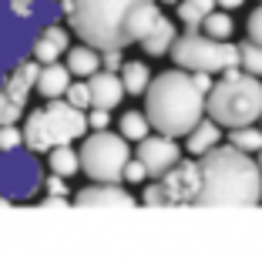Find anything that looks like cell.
I'll return each mask as SVG.
<instances>
[{"label": "cell", "mask_w": 262, "mask_h": 258, "mask_svg": "<svg viewBox=\"0 0 262 258\" xmlns=\"http://www.w3.org/2000/svg\"><path fill=\"white\" fill-rule=\"evenodd\" d=\"M71 84V71L64 67V64L51 61V64H40L37 67V81H34V91L40 94V98H64V91H68Z\"/></svg>", "instance_id": "16"}, {"label": "cell", "mask_w": 262, "mask_h": 258, "mask_svg": "<svg viewBox=\"0 0 262 258\" xmlns=\"http://www.w3.org/2000/svg\"><path fill=\"white\" fill-rule=\"evenodd\" d=\"M229 145L239 148V151H259L262 148V128H255V124L229 128Z\"/></svg>", "instance_id": "24"}, {"label": "cell", "mask_w": 262, "mask_h": 258, "mask_svg": "<svg viewBox=\"0 0 262 258\" xmlns=\"http://www.w3.org/2000/svg\"><path fill=\"white\" fill-rule=\"evenodd\" d=\"M0 205H7V198H0Z\"/></svg>", "instance_id": "39"}, {"label": "cell", "mask_w": 262, "mask_h": 258, "mask_svg": "<svg viewBox=\"0 0 262 258\" xmlns=\"http://www.w3.org/2000/svg\"><path fill=\"white\" fill-rule=\"evenodd\" d=\"M175 67L182 71H225V67H239V44H225L219 37H208L199 27H188L185 34H175L168 47Z\"/></svg>", "instance_id": "7"}, {"label": "cell", "mask_w": 262, "mask_h": 258, "mask_svg": "<svg viewBox=\"0 0 262 258\" xmlns=\"http://www.w3.org/2000/svg\"><path fill=\"white\" fill-rule=\"evenodd\" d=\"M37 67H40L37 61H27V57H24L17 67L7 71V77L0 81V87H4V91H7L14 101L27 104V94L34 91V81H37Z\"/></svg>", "instance_id": "15"}, {"label": "cell", "mask_w": 262, "mask_h": 258, "mask_svg": "<svg viewBox=\"0 0 262 258\" xmlns=\"http://www.w3.org/2000/svg\"><path fill=\"white\" fill-rule=\"evenodd\" d=\"M68 44H71L68 31H64V27H57V24H47L44 34H37V37H34L31 54H34V61H37V64H51V61H57V57L68 51Z\"/></svg>", "instance_id": "14"}, {"label": "cell", "mask_w": 262, "mask_h": 258, "mask_svg": "<svg viewBox=\"0 0 262 258\" xmlns=\"http://www.w3.org/2000/svg\"><path fill=\"white\" fill-rule=\"evenodd\" d=\"M121 84H124V94H145V87H148V81H151V71H148V64H141V61H124L121 67Z\"/></svg>", "instance_id": "20"}, {"label": "cell", "mask_w": 262, "mask_h": 258, "mask_svg": "<svg viewBox=\"0 0 262 258\" xmlns=\"http://www.w3.org/2000/svg\"><path fill=\"white\" fill-rule=\"evenodd\" d=\"M195 191H199V161H182L158 175V181L145 188V205H195Z\"/></svg>", "instance_id": "10"}, {"label": "cell", "mask_w": 262, "mask_h": 258, "mask_svg": "<svg viewBox=\"0 0 262 258\" xmlns=\"http://www.w3.org/2000/svg\"><path fill=\"white\" fill-rule=\"evenodd\" d=\"M212 10H215V0H178V20L185 27H199Z\"/></svg>", "instance_id": "23"}, {"label": "cell", "mask_w": 262, "mask_h": 258, "mask_svg": "<svg viewBox=\"0 0 262 258\" xmlns=\"http://www.w3.org/2000/svg\"><path fill=\"white\" fill-rule=\"evenodd\" d=\"M64 67L71 71V77H91L101 67V51H94L91 44L68 47V64Z\"/></svg>", "instance_id": "19"}, {"label": "cell", "mask_w": 262, "mask_h": 258, "mask_svg": "<svg viewBox=\"0 0 262 258\" xmlns=\"http://www.w3.org/2000/svg\"><path fill=\"white\" fill-rule=\"evenodd\" d=\"M199 31L208 34V37H219V40H229L232 31H235V24H232L229 10H212V14H205V20L199 24Z\"/></svg>", "instance_id": "22"}, {"label": "cell", "mask_w": 262, "mask_h": 258, "mask_svg": "<svg viewBox=\"0 0 262 258\" xmlns=\"http://www.w3.org/2000/svg\"><path fill=\"white\" fill-rule=\"evenodd\" d=\"M40 184H44V171H40L37 151H31L24 145L0 151V198L27 201L40 191Z\"/></svg>", "instance_id": "9"}, {"label": "cell", "mask_w": 262, "mask_h": 258, "mask_svg": "<svg viewBox=\"0 0 262 258\" xmlns=\"http://www.w3.org/2000/svg\"><path fill=\"white\" fill-rule=\"evenodd\" d=\"M239 67L249 71V74H255V77L262 74V44H255V40L239 44Z\"/></svg>", "instance_id": "26"}, {"label": "cell", "mask_w": 262, "mask_h": 258, "mask_svg": "<svg viewBox=\"0 0 262 258\" xmlns=\"http://www.w3.org/2000/svg\"><path fill=\"white\" fill-rule=\"evenodd\" d=\"M108 114H111V111H104V107H91V114H88V128H94V131L108 128V124H111Z\"/></svg>", "instance_id": "32"}, {"label": "cell", "mask_w": 262, "mask_h": 258, "mask_svg": "<svg viewBox=\"0 0 262 258\" xmlns=\"http://www.w3.org/2000/svg\"><path fill=\"white\" fill-rule=\"evenodd\" d=\"M24 114V104L20 101H14L4 87H0V124H17Z\"/></svg>", "instance_id": "27"}, {"label": "cell", "mask_w": 262, "mask_h": 258, "mask_svg": "<svg viewBox=\"0 0 262 258\" xmlns=\"http://www.w3.org/2000/svg\"><path fill=\"white\" fill-rule=\"evenodd\" d=\"M246 34H249V40L262 44V7H255L252 14H249V20H246Z\"/></svg>", "instance_id": "31"}, {"label": "cell", "mask_w": 262, "mask_h": 258, "mask_svg": "<svg viewBox=\"0 0 262 258\" xmlns=\"http://www.w3.org/2000/svg\"><path fill=\"white\" fill-rule=\"evenodd\" d=\"M64 98H68V104H74V107H91V94H88V81L84 84H74L71 81L68 84V91H64Z\"/></svg>", "instance_id": "28"}, {"label": "cell", "mask_w": 262, "mask_h": 258, "mask_svg": "<svg viewBox=\"0 0 262 258\" xmlns=\"http://www.w3.org/2000/svg\"><path fill=\"white\" fill-rule=\"evenodd\" d=\"M205 111L219 128L255 124L262 114V81L249 71L225 67L205 94Z\"/></svg>", "instance_id": "4"}, {"label": "cell", "mask_w": 262, "mask_h": 258, "mask_svg": "<svg viewBox=\"0 0 262 258\" xmlns=\"http://www.w3.org/2000/svg\"><path fill=\"white\" fill-rule=\"evenodd\" d=\"M121 178H124V181H131V184H138V181H145V178H148V168L141 165L138 158H128V161H124Z\"/></svg>", "instance_id": "30"}, {"label": "cell", "mask_w": 262, "mask_h": 258, "mask_svg": "<svg viewBox=\"0 0 262 258\" xmlns=\"http://www.w3.org/2000/svg\"><path fill=\"white\" fill-rule=\"evenodd\" d=\"M205 114V94L195 87L192 71L171 67L155 74L145 87V118L158 134L185 137Z\"/></svg>", "instance_id": "3"}, {"label": "cell", "mask_w": 262, "mask_h": 258, "mask_svg": "<svg viewBox=\"0 0 262 258\" xmlns=\"http://www.w3.org/2000/svg\"><path fill=\"white\" fill-rule=\"evenodd\" d=\"M162 4H178V0H162Z\"/></svg>", "instance_id": "38"}, {"label": "cell", "mask_w": 262, "mask_h": 258, "mask_svg": "<svg viewBox=\"0 0 262 258\" xmlns=\"http://www.w3.org/2000/svg\"><path fill=\"white\" fill-rule=\"evenodd\" d=\"M121 51H118V47H115V51H101V67H104V71H118V67H121Z\"/></svg>", "instance_id": "33"}, {"label": "cell", "mask_w": 262, "mask_h": 258, "mask_svg": "<svg viewBox=\"0 0 262 258\" xmlns=\"http://www.w3.org/2000/svg\"><path fill=\"white\" fill-rule=\"evenodd\" d=\"M171 40H175V24H171L168 17L158 14L151 20V27L138 37V44H141V51H145L148 57H162V54H168Z\"/></svg>", "instance_id": "17"}, {"label": "cell", "mask_w": 262, "mask_h": 258, "mask_svg": "<svg viewBox=\"0 0 262 258\" xmlns=\"http://www.w3.org/2000/svg\"><path fill=\"white\" fill-rule=\"evenodd\" d=\"M192 81H195V87H199L202 94H208V87H212V77H208V71H192Z\"/></svg>", "instance_id": "35"}, {"label": "cell", "mask_w": 262, "mask_h": 258, "mask_svg": "<svg viewBox=\"0 0 262 258\" xmlns=\"http://www.w3.org/2000/svg\"><path fill=\"white\" fill-rule=\"evenodd\" d=\"M88 94H91V107L111 111V107H118L124 101V84H121V77H118L115 71L98 67L91 77H88Z\"/></svg>", "instance_id": "12"}, {"label": "cell", "mask_w": 262, "mask_h": 258, "mask_svg": "<svg viewBox=\"0 0 262 258\" xmlns=\"http://www.w3.org/2000/svg\"><path fill=\"white\" fill-rule=\"evenodd\" d=\"M118 124H121V137H124V141H141V137L148 134V128H151L141 111H124Z\"/></svg>", "instance_id": "25"}, {"label": "cell", "mask_w": 262, "mask_h": 258, "mask_svg": "<svg viewBox=\"0 0 262 258\" xmlns=\"http://www.w3.org/2000/svg\"><path fill=\"white\" fill-rule=\"evenodd\" d=\"M61 10L77 37L94 51H124L138 44L162 10L155 0H64Z\"/></svg>", "instance_id": "1"}, {"label": "cell", "mask_w": 262, "mask_h": 258, "mask_svg": "<svg viewBox=\"0 0 262 258\" xmlns=\"http://www.w3.org/2000/svg\"><path fill=\"white\" fill-rule=\"evenodd\" d=\"M88 131V114L81 107L68 104L61 98H51L44 107L27 114V124L20 128L24 148L31 151H51L54 145H71Z\"/></svg>", "instance_id": "5"}, {"label": "cell", "mask_w": 262, "mask_h": 258, "mask_svg": "<svg viewBox=\"0 0 262 258\" xmlns=\"http://www.w3.org/2000/svg\"><path fill=\"white\" fill-rule=\"evenodd\" d=\"M255 165H259V171H262V148H259V161H255Z\"/></svg>", "instance_id": "37"}, {"label": "cell", "mask_w": 262, "mask_h": 258, "mask_svg": "<svg viewBox=\"0 0 262 258\" xmlns=\"http://www.w3.org/2000/svg\"><path fill=\"white\" fill-rule=\"evenodd\" d=\"M259 121H262V114H259Z\"/></svg>", "instance_id": "40"}, {"label": "cell", "mask_w": 262, "mask_h": 258, "mask_svg": "<svg viewBox=\"0 0 262 258\" xmlns=\"http://www.w3.org/2000/svg\"><path fill=\"white\" fill-rule=\"evenodd\" d=\"M215 4H219L222 10H235V7H242L246 0H215Z\"/></svg>", "instance_id": "36"}, {"label": "cell", "mask_w": 262, "mask_h": 258, "mask_svg": "<svg viewBox=\"0 0 262 258\" xmlns=\"http://www.w3.org/2000/svg\"><path fill=\"white\" fill-rule=\"evenodd\" d=\"M199 191L195 205H259L262 201V171L249 151L239 148L212 145L205 154H199Z\"/></svg>", "instance_id": "2"}, {"label": "cell", "mask_w": 262, "mask_h": 258, "mask_svg": "<svg viewBox=\"0 0 262 258\" xmlns=\"http://www.w3.org/2000/svg\"><path fill=\"white\" fill-rule=\"evenodd\" d=\"M219 137H222V128H219V124L212 121V118H208V121L202 118V121H199V124H195V128L185 134V151L199 158V154H205L212 145H219Z\"/></svg>", "instance_id": "18"}, {"label": "cell", "mask_w": 262, "mask_h": 258, "mask_svg": "<svg viewBox=\"0 0 262 258\" xmlns=\"http://www.w3.org/2000/svg\"><path fill=\"white\" fill-rule=\"evenodd\" d=\"M135 158L148 168V178H158V175H165V171L182 158V148H178V141H175V137H168V134H155V137L145 134L138 141Z\"/></svg>", "instance_id": "11"}, {"label": "cell", "mask_w": 262, "mask_h": 258, "mask_svg": "<svg viewBox=\"0 0 262 258\" xmlns=\"http://www.w3.org/2000/svg\"><path fill=\"white\" fill-rule=\"evenodd\" d=\"M40 0H0V81L27 57L37 37Z\"/></svg>", "instance_id": "6"}, {"label": "cell", "mask_w": 262, "mask_h": 258, "mask_svg": "<svg viewBox=\"0 0 262 258\" xmlns=\"http://www.w3.org/2000/svg\"><path fill=\"white\" fill-rule=\"evenodd\" d=\"M47 165H51V171L61 178H71L81 171V161H77V151L71 145H54L51 151H47Z\"/></svg>", "instance_id": "21"}, {"label": "cell", "mask_w": 262, "mask_h": 258, "mask_svg": "<svg viewBox=\"0 0 262 258\" xmlns=\"http://www.w3.org/2000/svg\"><path fill=\"white\" fill-rule=\"evenodd\" d=\"M24 134L17 124H0V151H10V148H20Z\"/></svg>", "instance_id": "29"}, {"label": "cell", "mask_w": 262, "mask_h": 258, "mask_svg": "<svg viewBox=\"0 0 262 258\" xmlns=\"http://www.w3.org/2000/svg\"><path fill=\"white\" fill-rule=\"evenodd\" d=\"M44 184H47V191H51V198H68V184H64V178H61V175L44 178Z\"/></svg>", "instance_id": "34"}, {"label": "cell", "mask_w": 262, "mask_h": 258, "mask_svg": "<svg viewBox=\"0 0 262 258\" xmlns=\"http://www.w3.org/2000/svg\"><path fill=\"white\" fill-rule=\"evenodd\" d=\"M128 158H131L128 141L108 128H101L91 137H84V145L77 151L81 171L91 181H121V171H124V161Z\"/></svg>", "instance_id": "8"}, {"label": "cell", "mask_w": 262, "mask_h": 258, "mask_svg": "<svg viewBox=\"0 0 262 258\" xmlns=\"http://www.w3.org/2000/svg\"><path fill=\"white\" fill-rule=\"evenodd\" d=\"M74 201L81 208H91V205H121V208H131V205H135V195L124 191L118 181H94V184H88V188L77 191Z\"/></svg>", "instance_id": "13"}]
</instances>
